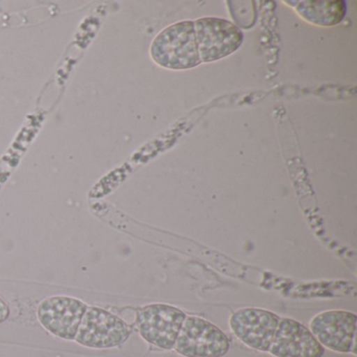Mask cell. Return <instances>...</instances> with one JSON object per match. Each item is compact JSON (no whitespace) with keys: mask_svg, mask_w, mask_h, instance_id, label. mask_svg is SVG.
<instances>
[{"mask_svg":"<svg viewBox=\"0 0 357 357\" xmlns=\"http://www.w3.org/2000/svg\"><path fill=\"white\" fill-rule=\"evenodd\" d=\"M152 59L169 70H189L202 63L196 43L194 22H181L165 29L154 39Z\"/></svg>","mask_w":357,"mask_h":357,"instance_id":"obj_1","label":"cell"},{"mask_svg":"<svg viewBox=\"0 0 357 357\" xmlns=\"http://www.w3.org/2000/svg\"><path fill=\"white\" fill-rule=\"evenodd\" d=\"M227 334L202 317H185L174 344V350L185 357H222L229 350Z\"/></svg>","mask_w":357,"mask_h":357,"instance_id":"obj_2","label":"cell"},{"mask_svg":"<svg viewBox=\"0 0 357 357\" xmlns=\"http://www.w3.org/2000/svg\"><path fill=\"white\" fill-rule=\"evenodd\" d=\"M187 314L168 304H151L137 313V327L142 337L162 350L174 348Z\"/></svg>","mask_w":357,"mask_h":357,"instance_id":"obj_3","label":"cell"},{"mask_svg":"<svg viewBox=\"0 0 357 357\" xmlns=\"http://www.w3.org/2000/svg\"><path fill=\"white\" fill-rule=\"evenodd\" d=\"M130 334L128 324L120 317L104 309L89 307L75 340L87 348L108 349L120 346Z\"/></svg>","mask_w":357,"mask_h":357,"instance_id":"obj_4","label":"cell"},{"mask_svg":"<svg viewBox=\"0 0 357 357\" xmlns=\"http://www.w3.org/2000/svg\"><path fill=\"white\" fill-rule=\"evenodd\" d=\"M309 330L324 348L356 355L357 317L354 313L324 311L311 319Z\"/></svg>","mask_w":357,"mask_h":357,"instance_id":"obj_5","label":"cell"},{"mask_svg":"<svg viewBox=\"0 0 357 357\" xmlns=\"http://www.w3.org/2000/svg\"><path fill=\"white\" fill-rule=\"evenodd\" d=\"M194 29L202 62L217 61L235 53L243 40L238 26L220 18H200L194 22Z\"/></svg>","mask_w":357,"mask_h":357,"instance_id":"obj_6","label":"cell"},{"mask_svg":"<svg viewBox=\"0 0 357 357\" xmlns=\"http://www.w3.org/2000/svg\"><path fill=\"white\" fill-rule=\"evenodd\" d=\"M281 317L262 308H242L229 317V327L233 333L245 346L268 352Z\"/></svg>","mask_w":357,"mask_h":357,"instance_id":"obj_7","label":"cell"},{"mask_svg":"<svg viewBox=\"0 0 357 357\" xmlns=\"http://www.w3.org/2000/svg\"><path fill=\"white\" fill-rule=\"evenodd\" d=\"M87 305L70 296H53L39 304L37 315L41 325L57 337L75 340Z\"/></svg>","mask_w":357,"mask_h":357,"instance_id":"obj_8","label":"cell"},{"mask_svg":"<svg viewBox=\"0 0 357 357\" xmlns=\"http://www.w3.org/2000/svg\"><path fill=\"white\" fill-rule=\"evenodd\" d=\"M268 353L275 357H323L325 348L309 328L289 317H281Z\"/></svg>","mask_w":357,"mask_h":357,"instance_id":"obj_9","label":"cell"},{"mask_svg":"<svg viewBox=\"0 0 357 357\" xmlns=\"http://www.w3.org/2000/svg\"><path fill=\"white\" fill-rule=\"evenodd\" d=\"M298 15L312 24L332 26L340 24L346 15L347 6L342 0L335 1H289Z\"/></svg>","mask_w":357,"mask_h":357,"instance_id":"obj_10","label":"cell"},{"mask_svg":"<svg viewBox=\"0 0 357 357\" xmlns=\"http://www.w3.org/2000/svg\"><path fill=\"white\" fill-rule=\"evenodd\" d=\"M10 315V308L5 301L1 300L0 298V324L7 321Z\"/></svg>","mask_w":357,"mask_h":357,"instance_id":"obj_11","label":"cell"}]
</instances>
